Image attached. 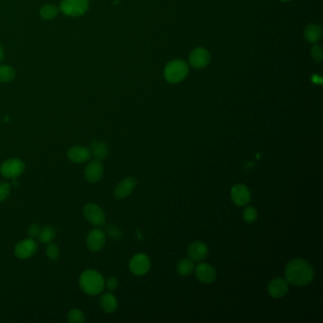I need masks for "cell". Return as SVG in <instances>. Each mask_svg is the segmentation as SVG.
<instances>
[{"mask_svg":"<svg viewBox=\"0 0 323 323\" xmlns=\"http://www.w3.org/2000/svg\"><path fill=\"white\" fill-rule=\"evenodd\" d=\"M40 231L41 229L39 228V226L37 224H34L32 225L30 228H29V235L32 237V238H35V237H38L39 233H40Z\"/></svg>","mask_w":323,"mask_h":323,"instance_id":"30","label":"cell"},{"mask_svg":"<svg viewBox=\"0 0 323 323\" xmlns=\"http://www.w3.org/2000/svg\"><path fill=\"white\" fill-rule=\"evenodd\" d=\"M210 60L209 53L202 47H197L190 55V63L196 69L205 68Z\"/></svg>","mask_w":323,"mask_h":323,"instance_id":"16","label":"cell"},{"mask_svg":"<svg viewBox=\"0 0 323 323\" xmlns=\"http://www.w3.org/2000/svg\"><path fill=\"white\" fill-rule=\"evenodd\" d=\"M15 70L7 65H0V82H11L15 78Z\"/></svg>","mask_w":323,"mask_h":323,"instance_id":"22","label":"cell"},{"mask_svg":"<svg viewBox=\"0 0 323 323\" xmlns=\"http://www.w3.org/2000/svg\"><path fill=\"white\" fill-rule=\"evenodd\" d=\"M109 234L112 235V236H114V237H117V238H120L121 236V232L119 231L116 227H112L111 228V230L109 231Z\"/></svg>","mask_w":323,"mask_h":323,"instance_id":"32","label":"cell"},{"mask_svg":"<svg viewBox=\"0 0 323 323\" xmlns=\"http://www.w3.org/2000/svg\"><path fill=\"white\" fill-rule=\"evenodd\" d=\"M232 202L237 206H245L251 200L249 189L243 184H236L232 187L231 192Z\"/></svg>","mask_w":323,"mask_h":323,"instance_id":"8","label":"cell"},{"mask_svg":"<svg viewBox=\"0 0 323 323\" xmlns=\"http://www.w3.org/2000/svg\"><path fill=\"white\" fill-rule=\"evenodd\" d=\"M83 215L86 220L95 227H102L105 224L104 210L97 204L87 203L83 207Z\"/></svg>","mask_w":323,"mask_h":323,"instance_id":"7","label":"cell"},{"mask_svg":"<svg viewBox=\"0 0 323 323\" xmlns=\"http://www.w3.org/2000/svg\"><path fill=\"white\" fill-rule=\"evenodd\" d=\"M189 68L182 60L171 61L164 70V77L166 81L171 83H177L183 81L187 77Z\"/></svg>","mask_w":323,"mask_h":323,"instance_id":"3","label":"cell"},{"mask_svg":"<svg viewBox=\"0 0 323 323\" xmlns=\"http://www.w3.org/2000/svg\"><path fill=\"white\" fill-rule=\"evenodd\" d=\"M106 236L102 230L95 229L89 232L86 238V245L89 250L93 252L100 251L105 244Z\"/></svg>","mask_w":323,"mask_h":323,"instance_id":"11","label":"cell"},{"mask_svg":"<svg viewBox=\"0 0 323 323\" xmlns=\"http://www.w3.org/2000/svg\"><path fill=\"white\" fill-rule=\"evenodd\" d=\"M68 158L70 162L74 163H84L90 160L91 152L90 149L83 146H74L68 151Z\"/></svg>","mask_w":323,"mask_h":323,"instance_id":"17","label":"cell"},{"mask_svg":"<svg viewBox=\"0 0 323 323\" xmlns=\"http://www.w3.org/2000/svg\"><path fill=\"white\" fill-rule=\"evenodd\" d=\"M37 251V242L33 238L25 239L18 242L14 247V255L19 259H29Z\"/></svg>","mask_w":323,"mask_h":323,"instance_id":"9","label":"cell"},{"mask_svg":"<svg viewBox=\"0 0 323 323\" xmlns=\"http://www.w3.org/2000/svg\"><path fill=\"white\" fill-rule=\"evenodd\" d=\"M242 217H243V220L246 223H253L254 221L257 220L258 212H257L256 208H253V207H247V208H244V210H243Z\"/></svg>","mask_w":323,"mask_h":323,"instance_id":"27","label":"cell"},{"mask_svg":"<svg viewBox=\"0 0 323 323\" xmlns=\"http://www.w3.org/2000/svg\"><path fill=\"white\" fill-rule=\"evenodd\" d=\"M103 175H104V167L100 161L95 160L86 166L84 171V176L88 182L91 183L98 182L102 179Z\"/></svg>","mask_w":323,"mask_h":323,"instance_id":"12","label":"cell"},{"mask_svg":"<svg viewBox=\"0 0 323 323\" xmlns=\"http://www.w3.org/2000/svg\"><path fill=\"white\" fill-rule=\"evenodd\" d=\"M11 194V185L7 182L0 183V203L4 202Z\"/></svg>","mask_w":323,"mask_h":323,"instance_id":"28","label":"cell"},{"mask_svg":"<svg viewBox=\"0 0 323 323\" xmlns=\"http://www.w3.org/2000/svg\"><path fill=\"white\" fill-rule=\"evenodd\" d=\"M79 283L81 290L89 296L99 295L103 292L105 285L102 274L93 269L83 271L79 279Z\"/></svg>","mask_w":323,"mask_h":323,"instance_id":"2","label":"cell"},{"mask_svg":"<svg viewBox=\"0 0 323 323\" xmlns=\"http://www.w3.org/2000/svg\"><path fill=\"white\" fill-rule=\"evenodd\" d=\"M288 282L285 279L283 278H275L273 279L268 286H267V291L268 294L275 299H280L285 296L288 292L289 285Z\"/></svg>","mask_w":323,"mask_h":323,"instance_id":"10","label":"cell"},{"mask_svg":"<svg viewBox=\"0 0 323 323\" xmlns=\"http://www.w3.org/2000/svg\"><path fill=\"white\" fill-rule=\"evenodd\" d=\"M25 171V163L19 159H10L0 167V173L9 179H16Z\"/></svg>","mask_w":323,"mask_h":323,"instance_id":"5","label":"cell"},{"mask_svg":"<svg viewBox=\"0 0 323 323\" xmlns=\"http://www.w3.org/2000/svg\"><path fill=\"white\" fill-rule=\"evenodd\" d=\"M46 254L47 258L51 261H56L60 256V249L57 244L53 242H49L46 246Z\"/></svg>","mask_w":323,"mask_h":323,"instance_id":"26","label":"cell"},{"mask_svg":"<svg viewBox=\"0 0 323 323\" xmlns=\"http://www.w3.org/2000/svg\"><path fill=\"white\" fill-rule=\"evenodd\" d=\"M88 0H62L60 10L68 16L79 17L88 11Z\"/></svg>","mask_w":323,"mask_h":323,"instance_id":"4","label":"cell"},{"mask_svg":"<svg viewBox=\"0 0 323 323\" xmlns=\"http://www.w3.org/2000/svg\"><path fill=\"white\" fill-rule=\"evenodd\" d=\"M304 36L308 42L316 43L321 39L322 29L318 25H309L304 32Z\"/></svg>","mask_w":323,"mask_h":323,"instance_id":"21","label":"cell"},{"mask_svg":"<svg viewBox=\"0 0 323 323\" xmlns=\"http://www.w3.org/2000/svg\"><path fill=\"white\" fill-rule=\"evenodd\" d=\"M197 278L204 283H211L216 279V270L208 264H199L196 267Z\"/></svg>","mask_w":323,"mask_h":323,"instance_id":"14","label":"cell"},{"mask_svg":"<svg viewBox=\"0 0 323 323\" xmlns=\"http://www.w3.org/2000/svg\"><path fill=\"white\" fill-rule=\"evenodd\" d=\"M106 286L108 290L114 291L118 287V280L115 277H110L106 282Z\"/></svg>","mask_w":323,"mask_h":323,"instance_id":"31","label":"cell"},{"mask_svg":"<svg viewBox=\"0 0 323 323\" xmlns=\"http://www.w3.org/2000/svg\"><path fill=\"white\" fill-rule=\"evenodd\" d=\"M68 321L70 323H84L85 322V316L79 309H71L68 314Z\"/></svg>","mask_w":323,"mask_h":323,"instance_id":"25","label":"cell"},{"mask_svg":"<svg viewBox=\"0 0 323 323\" xmlns=\"http://www.w3.org/2000/svg\"><path fill=\"white\" fill-rule=\"evenodd\" d=\"M59 9L54 5L47 4L40 9V16L45 20L54 19L58 15Z\"/></svg>","mask_w":323,"mask_h":323,"instance_id":"23","label":"cell"},{"mask_svg":"<svg viewBox=\"0 0 323 323\" xmlns=\"http://www.w3.org/2000/svg\"><path fill=\"white\" fill-rule=\"evenodd\" d=\"M311 54L314 60L317 62H322L323 61V48L320 46H314L311 50Z\"/></svg>","mask_w":323,"mask_h":323,"instance_id":"29","label":"cell"},{"mask_svg":"<svg viewBox=\"0 0 323 323\" xmlns=\"http://www.w3.org/2000/svg\"><path fill=\"white\" fill-rule=\"evenodd\" d=\"M38 238L43 243H49L55 238V231L52 227H45L40 231Z\"/></svg>","mask_w":323,"mask_h":323,"instance_id":"24","label":"cell"},{"mask_svg":"<svg viewBox=\"0 0 323 323\" xmlns=\"http://www.w3.org/2000/svg\"><path fill=\"white\" fill-rule=\"evenodd\" d=\"M176 270H177V273L181 276H189L195 270L194 261L191 259H187V258L180 260L177 264Z\"/></svg>","mask_w":323,"mask_h":323,"instance_id":"20","label":"cell"},{"mask_svg":"<svg viewBox=\"0 0 323 323\" xmlns=\"http://www.w3.org/2000/svg\"><path fill=\"white\" fill-rule=\"evenodd\" d=\"M100 305L102 310L105 313H113L118 308V300L113 294L105 293L101 297Z\"/></svg>","mask_w":323,"mask_h":323,"instance_id":"18","label":"cell"},{"mask_svg":"<svg viewBox=\"0 0 323 323\" xmlns=\"http://www.w3.org/2000/svg\"><path fill=\"white\" fill-rule=\"evenodd\" d=\"M137 186V180L134 177H127L121 181L116 187L114 195L117 199H124L131 195Z\"/></svg>","mask_w":323,"mask_h":323,"instance_id":"13","label":"cell"},{"mask_svg":"<svg viewBox=\"0 0 323 323\" xmlns=\"http://www.w3.org/2000/svg\"><path fill=\"white\" fill-rule=\"evenodd\" d=\"M284 273L286 281L299 287L308 285L315 275L311 265L302 259H294L290 261L285 267Z\"/></svg>","mask_w":323,"mask_h":323,"instance_id":"1","label":"cell"},{"mask_svg":"<svg viewBox=\"0 0 323 323\" xmlns=\"http://www.w3.org/2000/svg\"><path fill=\"white\" fill-rule=\"evenodd\" d=\"M129 268L134 275L142 276L145 275L151 268L149 257L143 253L134 255L129 263Z\"/></svg>","mask_w":323,"mask_h":323,"instance_id":"6","label":"cell"},{"mask_svg":"<svg viewBox=\"0 0 323 323\" xmlns=\"http://www.w3.org/2000/svg\"><path fill=\"white\" fill-rule=\"evenodd\" d=\"M4 58V50H3V47L0 45V62L3 60Z\"/></svg>","mask_w":323,"mask_h":323,"instance_id":"33","label":"cell"},{"mask_svg":"<svg viewBox=\"0 0 323 323\" xmlns=\"http://www.w3.org/2000/svg\"><path fill=\"white\" fill-rule=\"evenodd\" d=\"M89 149L91 152V156H93L97 161H103L108 154V147L104 141L94 140L90 144Z\"/></svg>","mask_w":323,"mask_h":323,"instance_id":"19","label":"cell"},{"mask_svg":"<svg viewBox=\"0 0 323 323\" xmlns=\"http://www.w3.org/2000/svg\"><path fill=\"white\" fill-rule=\"evenodd\" d=\"M208 247L204 242H192L188 247V254L190 256V259L194 262H202L208 257Z\"/></svg>","mask_w":323,"mask_h":323,"instance_id":"15","label":"cell"}]
</instances>
